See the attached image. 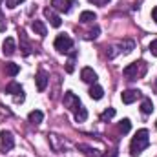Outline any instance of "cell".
<instances>
[{"label": "cell", "mask_w": 157, "mask_h": 157, "mask_svg": "<svg viewBox=\"0 0 157 157\" xmlns=\"http://www.w3.org/2000/svg\"><path fill=\"white\" fill-rule=\"evenodd\" d=\"M64 106H66L70 112H73V113H75L82 104H80V99H78L73 91H66V93H64Z\"/></svg>", "instance_id": "5b68a950"}, {"label": "cell", "mask_w": 157, "mask_h": 157, "mask_svg": "<svg viewBox=\"0 0 157 157\" xmlns=\"http://www.w3.org/2000/svg\"><path fill=\"white\" fill-rule=\"evenodd\" d=\"M55 49L59 51V53H70L71 49H73V40L70 39L66 33H60L57 39H55Z\"/></svg>", "instance_id": "3957f363"}, {"label": "cell", "mask_w": 157, "mask_h": 157, "mask_svg": "<svg viewBox=\"0 0 157 157\" xmlns=\"http://www.w3.org/2000/svg\"><path fill=\"white\" fill-rule=\"evenodd\" d=\"M132 130V122H130V119H122L121 122H119V132L121 133H128Z\"/></svg>", "instance_id": "7402d4cb"}, {"label": "cell", "mask_w": 157, "mask_h": 157, "mask_svg": "<svg viewBox=\"0 0 157 157\" xmlns=\"http://www.w3.org/2000/svg\"><path fill=\"white\" fill-rule=\"evenodd\" d=\"M90 97L93 99V101H101L102 97H104V90H102V86H99L97 82L95 84H91V88H90Z\"/></svg>", "instance_id": "4fadbf2b"}, {"label": "cell", "mask_w": 157, "mask_h": 157, "mask_svg": "<svg viewBox=\"0 0 157 157\" xmlns=\"http://www.w3.org/2000/svg\"><path fill=\"white\" fill-rule=\"evenodd\" d=\"M44 17L49 20V24H51L53 28H60V26H62V20H60V17H59V15H57V13L51 9V7H46V9H44Z\"/></svg>", "instance_id": "9c48e42d"}, {"label": "cell", "mask_w": 157, "mask_h": 157, "mask_svg": "<svg viewBox=\"0 0 157 157\" xmlns=\"http://www.w3.org/2000/svg\"><path fill=\"white\" fill-rule=\"evenodd\" d=\"M2 2H4V0H0V4H2Z\"/></svg>", "instance_id": "1f68e13d"}, {"label": "cell", "mask_w": 157, "mask_h": 157, "mask_svg": "<svg viewBox=\"0 0 157 157\" xmlns=\"http://www.w3.org/2000/svg\"><path fill=\"white\" fill-rule=\"evenodd\" d=\"M86 119H88V110H86L84 106H80L77 112H75V121H77V122H84Z\"/></svg>", "instance_id": "44dd1931"}, {"label": "cell", "mask_w": 157, "mask_h": 157, "mask_svg": "<svg viewBox=\"0 0 157 157\" xmlns=\"http://www.w3.org/2000/svg\"><path fill=\"white\" fill-rule=\"evenodd\" d=\"M119 48H121L122 53H132V51L135 49V42L130 40V39H126V40H122V42L119 44Z\"/></svg>", "instance_id": "2e32d148"}, {"label": "cell", "mask_w": 157, "mask_h": 157, "mask_svg": "<svg viewBox=\"0 0 157 157\" xmlns=\"http://www.w3.org/2000/svg\"><path fill=\"white\" fill-rule=\"evenodd\" d=\"M31 28H33V31L39 35V37H46L48 35V29H46V24L42 22V20H33V24H31Z\"/></svg>", "instance_id": "5bb4252c"}, {"label": "cell", "mask_w": 157, "mask_h": 157, "mask_svg": "<svg viewBox=\"0 0 157 157\" xmlns=\"http://www.w3.org/2000/svg\"><path fill=\"white\" fill-rule=\"evenodd\" d=\"M13 146H15L13 133L9 130H2L0 132V150L2 152H9V150H13Z\"/></svg>", "instance_id": "277c9868"}, {"label": "cell", "mask_w": 157, "mask_h": 157, "mask_svg": "<svg viewBox=\"0 0 157 157\" xmlns=\"http://www.w3.org/2000/svg\"><path fill=\"white\" fill-rule=\"evenodd\" d=\"M73 0H51V9H57L60 13H70Z\"/></svg>", "instance_id": "ba28073f"}, {"label": "cell", "mask_w": 157, "mask_h": 157, "mask_svg": "<svg viewBox=\"0 0 157 157\" xmlns=\"http://www.w3.org/2000/svg\"><path fill=\"white\" fill-rule=\"evenodd\" d=\"M90 2H93L95 6H106V4H108L110 0H90Z\"/></svg>", "instance_id": "f1b7e54d"}, {"label": "cell", "mask_w": 157, "mask_h": 157, "mask_svg": "<svg viewBox=\"0 0 157 157\" xmlns=\"http://www.w3.org/2000/svg\"><path fill=\"white\" fill-rule=\"evenodd\" d=\"M18 71H20V66L18 64H15V62H7L6 64V75L15 77V75H18Z\"/></svg>", "instance_id": "d6986e66"}, {"label": "cell", "mask_w": 157, "mask_h": 157, "mask_svg": "<svg viewBox=\"0 0 157 157\" xmlns=\"http://www.w3.org/2000/svg\"><path fill=\"white\" fill-rule=\"evenodd\" d=\"M35 82H37V90L39 91H44L46 88H48V82H49V75L44 71V70H40L39 73H37V77H35Z\"/></svg>", "instance_id": "30bf717a"}, {"label": "cell", "mask_w": 157, "mask_h": 157, "mask_svg": "<svg viewBox=\"0 0 157 157\" xmlns=\"http://www.w3.org/2000/svg\"><path fill=\"white\" fill-rule=\"evenodd\" d=\"M152 17H154V20H155V24H157V7L152 9Z\"/></svg>", "instance_id": "f546056e"}, {"label": "cell", "mask_w": 157, "mask_h": 157, "mask_svg": "<svg viewBox=\"0 0 157 157\" xmlns=\"http://www.w3.org/2000/svg\"><path fill=\"white\" fill-rule=\"evenodd\" d=\"M155 126H157V122H155Z\"/></svg>", "instance_id": "d6a6232c"}, {"label": "cell", "mask_w": 157, "mask_h": 157, "mask_svg": "<svg viewBox=\"0 0 157 157\" xmlns=\"http://www.w3.org/2000/svg\"><path fill=\"white\" fill-rule=\"evenodd\" d=\"M6 93L15 95V101H17V102H22V101H24V90H22V86H20L18 82H15V80H11V82L6 86Z\"/></svg>", "instance_id": "8992f818"}, {"label": "cell", "mask_w": 157, "mask_h": 157, "mask_svg": "<svg viewBox=\"0 0 157 157\" xmlns=\"http://www.w3.org/2000/svg\"><path fill=\"white\" fill-rule=\"evenodd\" d=\"M150 53H152L154 57H157V40H152V42H150Z\"/></svg>", "instance_id": "83f0119b"}, {"label": "cell", "mask_w": 157, "mask_h": 157, "mask_svg": "<svg viewBox=\"0 0 157 157\" xmlns=\"http://www.w3.org/2000/svg\"><path fill=\"white\" fill-rule=\"evenodd\" d=\"M99 31H101V29H99V26H95V28L88 33V37H90V39H97V37H99Z\"/></svg>", "instance_id": "4316f807"}, {"label": "cell", "mask_w": 157, "mask_h": 157, "mask_svg": "<svg viewBox=\"0 0 157 157\" xmlns=\"http://www.w3.org/2000/svg\"><path fill=\"white\" fill-rule=\"evenodd\" d=\"M75 57H77V53L73 51L71 57H70V60L66 62V71H68V73H73V70H75Z\"/></svg>", "instance_id": "603a6c76"}, {"label": "cell", "mask_w": 157, "mask_h": 157, "mask_svg": "<svg viewBox=\"0 0 157 157\" xmlns=\"http://www.w3.org/2000/svg\"><path fill=\"white\" fill-rule=\"evenodd\" d=\"M115 117V110L113 108H108V110H104L102 113H101V121H110V119Z\"/></svg>", "instance_id": "cb8c5ba5"}, {"label": "cell", "mask_w": 157, "mask_h": 157, "mask_svg": "<svg viewBox=\"0 0 157 157\" xmlns=\"http://www.w3.org/2000/svg\"><path fill=\"white\" fill-rule=\"evenodd\" d=\"M22 2H24V0H6V6H7L9 9H15V7H17L18 4H22Z\"/></svg>", "instance_id": "484cf974"}, {"label": "cell", "mask_w": 157, "mask_h": 157, "mask_svg": "<svg viewBox=\"0 0 157 157\" xmlns=\"http://www.w3.org/2000/svg\"><path fill=\"white\" fill-rule=\"evenodd\" d=\"M148 146H150V133H148V130H144V128L137 130L135 137L130 143V154H132V157H137L141 152H144Z\"/></svg>", "instance_id": "6da1fadb"}, {"label": "cell", "mask_w": 157, "mask_h": 157, "mask_svg": "<svg viewBox=\"0 0 157 157\" xmlns=\"http://www.w3.org/2000/svg\"><path fill=\"white\" fill-rule=\"evenodd\" d=\"M146 64L143 62V60H139V62H132V64H128L124 70H122V73H124V77L130 78V80H137V78H143L146 75Z\"/></svg>", "instance_id": "7a4b0ae2"}, {"label": "cell", "mask_w": 157, "mask_h": 157, "mask_svg": "<svg viewBox=\"0 0 157 157\" xmlns=\"http://www.w3.org/2000/svg\"><path fill=\"white\" fill-rule=\"evenodd\" d=\"M104 157H117V152H112V154H110V155H108V154H106V155Z\"/></svg>", "instance_id": "4dcf8cb0"}, {"label": "cell", "mask_w": 157, "mask_h": 157, "mask_svg": "<svg viewBox=\"0 0 157 157\" xmlns=\"http://www.w3.org/2000/svg\"><path fill=\"white\" fill-rule=\"evenodd\" d=\"M121 99H122L124 104H132V102H135L137 99H141V91H139V90H126V91L121 93Z\"/></svg>", "instance_id": "52a82bcc"}, {"label": "cell", "mask_w": 157, "mask_h": 157, "mask_svg": "<svg viewBox=\"0 0 157 157\" xmlns=\"http://www.w3.org/2000/svg\"><path fill=\"white\" fill-rule=\"evenodd\" d=\"M28 121H29L31 124H40V122L44 121V113H42L40 110H33V112H29Z\"/></svg>", "instance_id": "9a60e30c"}, {"label": "cell", "mask_w": 157, "mask_h": 157, "mask_svg": "<svg viewBox=\"0 0 157 157\" xmlns=\"http://www.w3.org/2000/svg\"><path fill=\"white\" fill-rule=\"evenodd\" d=\"M18 35H20V40H22V53L28 57V55L31 53V46H29V42H28V39H26L24 29H20V31H18Z\"/></svg>", "instance_id": "e0dca14e"}, {"label": "cell", "mask_w": 157, "mask_h": 157, "mask_svg": "<svg viewBox=\"0 0 157 157\" xmlns=\"http://www.w3.org/2000/svg\"><path fill=\"white\" fill-rule=\"evenodd\" d=\"M141 112H143L144 115H150V113L154 112V102H152L150 99H144L143 104H141Z\"/></svg>", "instance_id": "ffe728a7"}, {"label": "cell", "mask_w": 157, "mask_h": 157, "mask_svg": "<svg viewBox=\"0 0 157 157\" xmlns=\"http://www.w3.org/2000/svg\"><path fill=\"white\" fill-rule=\"evenodd\" d=\"M80 78L88 84H95L97 82V73L91 70V68H82L80 70Z\"/></svg>", "instance_id": "8fae6325"}, {"label": "cell", "mask_w": 157, "mask_h": 157, "mask_svg": "<svg viewBox=\"0 0 157 157\" xmlns=\"http://www.w3.org/2000/svg\"><path fill=\"white\" fill-rule=\"evenodd\" d=\"M95 18H97V15H95L93 11H82L80 17H78V20H80L82 24H90V22H93Z\"/></svg>", "instance_id": "ac0fdd59"}, {"label": "cell", "mask_w": 157, "mask_h": 157, "mask_svg": "<svg viewBox=\"0 0 157 157\" xmlns=\"http://www.w3.org/2000/svg\"><path fill=\"white\" fill-rule=\"evenodd\" d=\"M117 53H121V49H119L117 46H112V48H110V49L106 51V55H108V59H113V57H115Z\"/></svg>", "instance_id": "d4e9b609"}, {"label": "cell", "mask_w": 157, "mask_h": 157, "mask_svg": "<svg viewBox=\"0 0 157 157\" xmlns=\"http://www.w3.org/2000/svg\"><path fill=\"white\" fill-rule=\"evenodd\" d=\"M15 49H17V44H15V39L7 37V39L4 40V44H2V53H4L6 57H11V55L15 53Z\"/></svg>", "instance_id": "7c38bea8"}]
</instances>
